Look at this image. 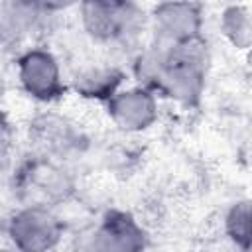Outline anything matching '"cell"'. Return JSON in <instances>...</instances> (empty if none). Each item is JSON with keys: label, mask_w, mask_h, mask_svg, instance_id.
Masks as SVG:
<instances>
[{"label": "cell", "mask_w": 252, "mask_h": 252, "mask_svg": "<svg viewBox=\"0 0 252 252\" xmlns=\"http://www.w3.org/2000/svg\"><path fill=\"white\" fill-rule=\"evenodd\" d=\"M207 57L199 39L177 45H154L140 53L136 73L152 93H161L177 102L189 104L201 94Z\"/></svg>", "instance_id": "obj_1"}, {"label": "cell", "mask_w": 252, "mask_h": 252, "mask_svg": "<svg viewBox=\"0 0 252 252\" xmlns=\"http://www.w3.org/2000/svg\"><path fill=\"white\" fill-rule=\"evenodd\" d=\"M79 6L85 32L98 43L130 45L144 28V14L132 0H81Z\"/></svg>", "instance_id": "obj_2"}, {"label": "cell", "mask_w": 252, "mask_h": 252, "mask_svg": "<svg viewBox=\"0 0 252 252\" xmlns=\"http://www.w3.org/2000/svg\"><path fill=\"white\" fill-rule=\"evenodd\" d=\"M18 79L22 89L41 102H51L65 91L57 59L41 47H30L18 57Z\"/></svg>", "instance_id": "obj_3"}, {"label": "cell", "mask_w": 252, "mask_h": 252, "mask_svg": "<svg viewBox=\"0 0 252 252\" xmlns=\"http://www.w3.org/2000/svg\"><path fill=\"white\" fill-rule=\"evenodd\" d=\"M158 45H177L199 39L201 14L189 0H165L152 14Z\"/></svg>", "instance_id": "obj_4"}, {"label": "cell", "mask_w": 252, "mask_h": 252, "mask_svg": "<svg viewBox=\"0 0 252 252\" xmlns=\"http://www.w3.org/2000/svg\"><path fill=\"white\" fill-rule=\"evenodd\" d=\"M20 189L30 197V205L49 207L67 197L71 179L51 158L39 156L20 171Z\"/></svg>", "instance_id": "obj_5"}, {"label": "cell", "mask_w": 252, "mask_h": 252, "mask_svg": "<svg viewBox=\"0 0 252 252\" xmlns=\"http://www.w3.org/2000/svg\"><path fill=\"white\" fill-rule=\"evenodd\" d=\"M106 104L112 122L124 132H142L158 118L156 93L146 87L118 89L106 100Z\"/></svg>", "instance_id": "obj_6"}, {"label": "cell", "mask_w": 252, "mask_h": 252, "mask_svg": "<svg viewBox=\"0 0 252 252\" xmlns=\"http://www.w3.org/2000/svg\"><path fill=\"white\" fill-rule=\"evenodd\" d=\"M8 232L20 248H51L61 236V224L47 207L26 205L12 217Z\"/></svg>", "instance_id": "obj_7"}, {"label": "cell", "mask_w": 252, "mask_h": 252, "mask_svg": "<svg viewBox=\"0 0 252 252\" xmlns=\"http://www.w3.org/2000/svg\"><path fill=\"white\" fill-rule=\"evenodd\" d=\"M49 16L39 0H2L0 2V35L8 41L32 37L43 18Z\"/></svg>", "instance_id": "obj_8"}, {"label": "cell", "mask_w": 252, "mask_h": 252, "mask_svg": "<svg viewBox=\"0 0 252 252\" xmlns=\"http://www.w3.org/2000/svg\"><path fill=\"white\" fill-rule=\"evenodd\" d=\"M33 136L41 146V156L51 159L67 158L73 150L79 148L81 142V134L73 128V124L53 114L41 116L33 124Z\"/></svg>", "instance_id": "obj_9"}, {"label": "cell", "mask_w": 252, "mask_h": 252, "mask_svg": "<svg viewBox=\"0 0 252 252\" xmlns=\"http://www.w3.org/2000/svg\"><path fill=\"white\" fill-rule=\"evenodd\" d=\"M142 228L126 213H108L93 234V248L128 250L142 246Z\"/></svg>", "instance_id": "obj_10"}, {"label": "cell", "mask_w": 252, "mask_h": 252, "mask_svg": "<svg viewBox=\"0 0 252 252\" xmlns=\"http://www.w3.org/2000/svg\"><path fill=\"white\" fill-rule=\"evenodd\" d=\"M124 75L116 67H89L75 79V89L89 98L108 100L122 85Z\"/></svg>", "instance_id": "obj_11"}, {"label": "cell", "mask_w": 252, "mask_h": 252, "mask_svg": "<svg viewBox=\"0 0 252 252\" xmlns=\"http://www.w3.org/2000/svg\"><path fill=\"white\" fill-rule=\"evenodd\" d=\"M222 30L224 35L240 49H246L248 45V12L240 6H230L222 14Z\"/></svg>", "instance_id": "obj_12"}, {"label": "cell", "mask_w": 252, "mask_h": 252, "mask_svg": "<svg viewBox=\"0 0 252 252\" xmlns=\"http://www.w3.org/2000/svg\"><path fill=\"white\" fill-rule=\"evenodd\" d=\"M12 138H10V124L0 108V161L2 159H8V152H10V144Z\"/></svg>", "instance_id": "obj_13"}, {"label": "cell", "mask_w": 252, "mask_h": 252, "mask_svg": "<svg viewBox=\"0 0 252 252\" xmlns=\"http://www.w3.org/2000/svg\"><path fill=\"white\" fill-rule=\"evenodd\" d=\"M81 0H39V4L43 6V10L47 14H57V12H63L71 6H79Z\"/></svg>", "instance_id": "obj_14"}, {"label": "cell", "mask_w": 252, "mask_h": 252, "mask_svg": "<svg viewBox=\"0 0 252 252\" xmlns=\"http://www.w3.org/2000/svg\"><path fill=\"white\" fill-rule=\"evenodd\" d=\"M112 2H128V0H112Z\"/></svg>", "instance_id": "obj_15"}]
</instances>
